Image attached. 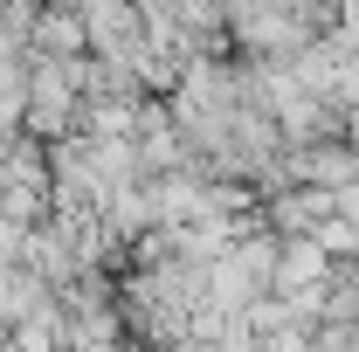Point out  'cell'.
I'll list each match as a JSON object with an SVG mask.
<instances>
[{"label":"cell","instance_id":"cell-1","mask_svg":"<svg viewBox=\"0 0 359 352\" xmlns=\"http://www.w3.org/2000/svg\"><path fill=\"white\" fill-rule=\"evenodd\" d=\"M76 7H83V28H90V55H118V62H132L138 48L152 42L138 0H76Z\"/></svg>","mask_w":359,"mask_h":352},{"label":"cell","instance_id":"cell-2","mask_svg":"<svg viewBox=\"0 0 359 352\" xmlns=\"http://www.w3.org/2000/svg\"><path fill=\"white\" fill-rule=\"evenodd\" d=\"M28 48L48 55V62H76V55H90L83 7H69V0H42V7H35V21H28Z\"/></svg>","mask_w":359,"mask_h":352}]
</instances>
